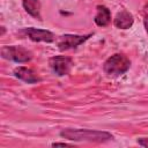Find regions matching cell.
Wrapping results in <instances>:
<instances>
[{
    "mask_svg": "<svg viewBox=\"0 0 148 148\" xmlns=\"http://www.w3.org/2000/svg\"><path fill=\"white\" fill-rule=\"evenodd\" d=\"M147 8H148V6H147Z\"/></svg>",
    "mask_w": 148,
    "mask_h": 148,
    "instance_id": "5bb4252c",
    "label": "cell"
},
{
    "mask_svg": "<svg viewBox=\"0 0 148 148\" xmlns=\"http://www.w3.org/2000/svg\"><path fill=\"white\" fill-rule=\"evenodd\" d=\"M131 66L130 59L121 53H116L111 57H109L104 65H103V71L105 74L111 75V76H119L128 71Z\"/></svg>",
    "mask_w": 148,
    "mask_h": 148,
    "instance_id": "7a4b0ae2",
    "label": "cell"
},
{
    "mask_svg": "<svg viewBox=\"0 0 148 148\" xmlns=\"http://www.w3.org/2000/svg\"><path fill=\"white\" fill-rule=\"evenodd\" d=\"M18 34L23 37H28L32 42H45V43H52L56 37L54 35L44 29H37V28H24L18 31Z\"/></svg>",
    "mask_w": 148,
    "mask_h": 148,
    "instance_id": "5b68a950",
    "label": "cell"
},
{
    "mask_svg": "<svg viewBox=\"0 0 148 148\" xmlns=\"http://www.w3.org/2000/svg\"><path fill=\"white\" fill-rule=\"evenodd\" d=\"M50 66L58 76H64L72 71L73 60L66 56H54L50 59Z\"/></svg>",
    "mask_w": 148,
    "mask_h": 148,
    "instance_id": "8992f818",
    "label": "cell"
},
{
    "mask_svg": "<svg viewBox=\"0 0 148 148\" xmlns=\"http://www.w3.org/2000/svg\"><path fill=\"white\" fill-rule=\"evenodd\" d=\"M52 146H68V143H66V142H54V143H52Z\"/></svg>",
    "mask_w": 148,
    "mask_h": 148,
    "instance_id": "4fadbf2b",
    "label": "cell"
},
{
    "mask_svg": "<svg viewBox=\"0 0 148 148\" xmlns=\"http://www.w3.org/2000/svg\"><path fill=\"white\" fill-rule=\"evenodd\" d=\"M14 75L16 77H18L20 80L27 82V83H36L40 80L39 76L31 68H28V67H17V68H15L14 69Z\"/></svg>",
    "mask_w": 148,
    "mask_h": 148,
    "instance_id": "9c48e42d",
    "label": "cell"
},
{
    "mask_svg": "<svg viewBox=\"0 0 148 148\" xmlns=\"http://www.w3.org/2000/svg\"><path fill=\"white\" fill-rule=\"evenodd\" d=\"M91 37V34L89 35H62L59 37L58 39V47L61 51H66V50H71V49H75L79 45L83 44L87 39H89Z\"/></svg>",
    "mask_w": 148,
    "mask_h": 148,
    "instance_id": "277c9868",
    "label": "cell"
},
{
    "mask_svg": "<svg viewBox=\"0 0 148 148\" xmlns=\"http://www.w3.org/2000/svg\"><path fill=\"white\" fill-rule=\"evenodd\" d=\"M133 22H134L133 15L125 9L117 13L113 20V24L119 29H130L133 25Z\"/></svg>",
    "mask_w": 148,
    "mask_h": 148,
    "instance_id": "52a82bcc",
    "label": "cell"
},
{
    "mask_svg": "<svg viewBox=\"0 0 148 148\" xmlns=\"http://www.w3.org/2000/svg\"><path fill=\"white\" fill-rule=\"evenodd\" d=\"M95 23L98 27H106L111 22V12L108 7L103 5H98L96 7V15L94 17Z\"/></svg>",
    "mask_w": 148,
    "mask_h": 148,
    "instance_id": "ba28073f",
    "label": "cell"
},
{
    "mask_svg": "<svg viewBox=\"0 0 148 148\" xmlns=\"http://www.w3.org/2000/svg\"><path fill=\"white\" fill-rule=\"evenodd\" d=\"M1 57L15 62H28L32 59V53L17 45H5L1 47Z\"/></svg>",
    "mask_w": 148,
    "mask_h": 148,
    "instance_id": "3957f363",
    "label": "cell"
},
{
    "mask_svg": "<svg viewBox=\"0 0 148 148\" xmlns=\"http://www.w3.org/2000/svg\"><path fill=\"white\" fill-rule=\"evenodd\" d=\"M143 24H145V28H146V31L148 32V14L145 16L143 18Z\"/></svg>",
    "mask_w": 148,
    "mask_h": 148,
    "instance_id": "7c38bea8",
    "label": "cell"
},
{
    "mask_svg": "<svg viewBox=\"0 0 148 148\" xmlns=\"http://www.w3.org/2000/svg\"><path fill=\"white\" fill-rule=\"evenodd\" d=\"M22 6L25 12L35 18L42 21L40 16V1L39 0H22Z\"/></svg>",
    "mask_w": 148,
    "mask_h": 148,
    "instance_id": "30bf717a",
    "label": "cell"
},
{
    "mask_svg": "<svg viewBox=\"0 0 148 148\" xmlns=\"http://www.w3.org/2000/svg\"><path fill=\"white\" fill-rule=\"evenodd\" d=\"M60 136L71 141L105 142L113 139V135L106 131L84 130V128H65L60 132Z\"/></svg>",
    "mask_w": 148,
    "mask_h": 148,
    "instance_id": "6da1fadb",
    "label": "cell"
},
{
    "mask_svg": "<svg viewBox=\"0 0 148 148\" xmlns=\"http://www.w3.org/2000/svg\"><path fill=\"white\" fill-rule=\"evenodd\" d=\"M138 143L142 147H148V138H139Z\"/></svg>",
    "mask_w": 148,
    "mask_h": 148,
    "instance_id": "8fae6325",
    "label": "cell"
}]
</instances>
